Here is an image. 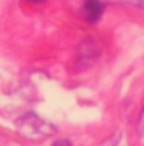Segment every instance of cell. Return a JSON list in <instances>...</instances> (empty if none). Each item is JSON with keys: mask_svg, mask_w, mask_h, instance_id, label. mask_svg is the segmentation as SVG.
I'll return each mask as SVG.
<instances>
[{"mask_svg": "<svg viewBox=\"0 0 144 146\" xmlns=\"http://www.w3.org/2000/svg\"><path fill=\"white\" fill-rule=\"evenodd\" d=\"M141 132H144V113H143V118H141V123H140V128H139Z\"/></svg>", "mask_w": 144, "mask_h": 146, "instance_id": "277c9868", "label": "cell"}, {"mask_svg": "<svg viewBox=\"0 0 144 146\" xmlns=\"http://www.w3.org/2000/svg\"><path fill=\"white\" fill-rule=\"evenodd\" d=\"M17 128L20 131V133H23L27 138H34V136H40V135H45V122L41 121L37 115L34 113H28L24 115L23 118H20L17 121Z\"/></svg>", "mask_w": 144, "mask_h": 146, "instance_id": "6da1fadb", "label": "cell"}, {"mask_svg": "<svg viewBox=\"0 0 144 146\" xmlns=\"http://www.w3.org/2000/svg\"><path fill=\"white\" fill-rule=\"evenodd\" d=\"M103 11V6L99 0H86L84 4V13L86 16V19H89L91 21H96Z\"/></svg>", "mask_w": 144, "mask_h": 146, "instance_id": "7a4b0ae2", "label": "cell"}, {"mask_svg": "<svg viewBox=\"0 0 144 146\" xmlns=\"http://www.w3.org/2000/svg\"><path fill=\"white\" fill-rule=\"evenodd\" d=\"M31 1H43V0H31Z\"/></svg>", "mask_w": 144, "mask_h": 146, "instance_id": "5b68a950", "label": "cell"}, {"mask_svg": "<svg viewBox=\"0 0 144 146\" xmlns=\"http://www.w3.org/2000/svg\"><path fill=\"white\" fill-rule=\"evenodd\" d=\"M52 146H71V143H69V141H66V139H59V141H57Z\"/></svg>", "mask_w": 144, "mask_h": 146, "instance_id": "3957f363", "label": "cell"}]
</instances>
